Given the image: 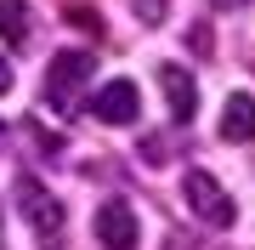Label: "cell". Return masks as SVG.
Returning <instances> with one entry per match:
<instances>
[{
    "label": "cell",
    "mask_w": 255,
    "mask_h": 250,
    "mask_svg": "<svg viewBox=\"0 0 255 250\" xmlns=\"http://www.w3.org/2000/svg\"><path fill=\"white\" fill-rule=\"evenodd\" d=\"M182 199L193 205V216L199 222H210V228H233V199L221 194V182L216 176H204V171H187V182H182Z\"/></svg>",
    "instance_id": "cell-2"
},
{
    "label": "cell",
    "mask_w": 255,
    "mask_h": 250,
    "mask_svg": "<svg viewBox=\"0 0 255 250\" xmlns=\"http://www.w3.org/2000/svg\"><path fill=\"white\" fill-rule=\"evenodd\" d=\"M136 211H130V205L125 199H108V205H102V211H97V245L102 250H136Z\"/></svg>",
    "instance_id": "cell-4"
},
{
    "label": "cell",
    "mask_w": 255,
    "mask_h": 250,
    "mask_svg": "<svg viewBox=\"0 0 255 250\" xmlns=\"http://www.w3.org/2000/svg\"><path fill=\"white\" fill-rule=\"evenodd\" d=\"M91 57L85 51H57L51 57V68H46V102L57 114H74L80 108V91H85V80H91Z\"/></svg>",
    "instance_id": "cell-1"
},
{
    "label": "cell",
    "mask_w": 255,
    "mask_h": 250,
    "mask_svg": "<svg viewBox=\"0 0 255 250\" xmlns=\"http://www.w3.org/2000/svg\"><path fill=\"white\" fill-rule=\"evenodd\" d=\"M6 91H11V63L0 57V97H6Z\"/></svg>",
    "instance_id": "cell-11"
},
{
    "label": "cell",
    "mask_w": 255,
    "mask_h": 250,
    "mask_svg": "<svg viewBox=\"0 0 255 250\" xmlns=\"http://www.w3.org/2000/svg\"><path fill=\"white\" fill-rule=\"evenodd\" d=\"M0 34H6V46L28 40V0H0Z\"/></svg>",
    "instance_id": "cell-8"
},
{
    "label": "cell",
    "mask_w": 255,
    "mask_h": 250,
    "mask_svg": "<svg viewBox=\"0 0 255 250\" xmlns=\"http://www.w3.org/2000/svg\"><path fill=\"white\" fill-rule=\"evenodd\" d=\"M17 205H23L28 228H40V233H57V228H63V205H57V194H46L34 176H17Z\"/></svg>",
    "instance_id": "cell-5"
},
{
    "label": "cell",
    "mask_w": 255,
    "mask_h": 250,
    "mask_svg": "<svg viewBox=\"0 0 255 250\" xmlns=\"http://www.w3.org/2000/svg\"><path fill=\"white\" fill-rule=\"evenodd\" d=\"M159 85H164V102H170V114H176V125H187L193 120V108H199V85H193L187 68H159Z\"/></svg>",
    "instance_id": "cell-6"
},
{
    "label": "cell",
    "mask_w": 255,
    "mask_h": 250,
    "mask_svg": "<svg viewBox=\"0 0 255 250\" xmlns=\"http://www.w3.org/2000/svg\"><path fill=\"white\" fill-rule=\"evenodd\" d=\"M91 114H97L102 125H130V120L142 114V91H136L130 80H108V85L91 97Z\"/></svg>",
    "instance_id": "cell-3"
},
{
    "label": "cell",
    "mask_w": 255,
    "mask_h": 250,
    "mask_svg": "<svg viewBox=\"0 0 255 250\" xmlns=\"http://www.w3.org/2000/svg\"><path fill=\"white\" fill-rule=\"evenodd\" d=\"M68 23H74V28H85V34H102V17H97V11H80V6H74V11H68Z\"/></svg>",
    "instance_id": "cell-10"
},
{
    "label": "cell",
    "mask_w": 255,
    "mask_h": 250,
    "mask_svg": "<svg viewBox=\"0 0 255 250\" xmlns=\"http://www.w3.org/2000/svg\"><path fill=\"white\" fill-rule=\"evenodd\" d=\"M221 142H255V97H227L221 108Z\"/></svg>",
    "instance_id": "cell-7"
},
{
    "label": "cell",
    "mask_w": 255,
    "mask_h": 250,
    "mask_svg": "<svg viewBox=\"0 0 255 250\" xmlns=\"http://www.w3.org/2000/svg\"><path fill=\"white\" fill-rule=\"evenodd\" d=\"M216 6H227V11H233V6H250V0H216Z\"/></svg>",
    "instance_id": "cell-12"
},
{
    "label": "cell",
    "mask_w": 255,
    "mask_h": 250,
    "mask_svg": "<svg viewBox=\"0 0 255 250\" xmlns=\"http://www.w3.org/2000/svg\"><path fill=\"white\" fill-rule=\"evenodd\" d=\"M23 142H28L34 154H63V137H51V131H40V120H28V125H23Z\"/></svg>",
    "instance_id": "cell-9"
}]
</instances>
